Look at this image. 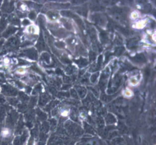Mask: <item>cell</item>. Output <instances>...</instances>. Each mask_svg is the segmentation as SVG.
<instances>
[{
  "instance_id": "3957f363",
  "label": "cell",
  "mask_w": 156,
  "mask_h": 145,
  "mask_svg": "<svg viewBox=\"0 0 156 145\" xmlns=\"http://www.w3.org/2000/svg\"><path fill=\"white\" fill-rule=\"evenodd\" d=\"M23 53L25 55L28 57L30 59H36L37 57H38V55H37V53L36 52L34 49L31 48V49H27L23 51Z\"/></svg>"
},
{
  "instance_id": "6da1fadb",
  "label": "cell",
  "mask_w": 156,
  "mask_h": 145,
  "mask_svg": "<svg viewBox=\"0 0 156 145\" xmlns=\"http://www.w3.org/2000/svg\"><path fill=\"white\" fill-rule=\"evenodd\" d=\"M1 87L2 93L5 96H14L17 93V91L10 86L3 85H1Z\"/></svg>"
},
{
  "instance_id": "5b68a950",
  "label": "cell",
  "mask_w": 156,
  "mask_h": 145,
  "mask_svg": "<svg viewBox=\"0 0 156 145\" xmlns=\"http://www.w3.org/2000/svg\"><path fill=\"white\" fill-rule=\"evenodd\" d=\"M5 109L3 107V106H1L0 107V122H1L4 118H5Z\"/></svg>"
},
{
  "instance_id": "7a4b0ae2",
  "label": "cell",
  "mask_w": 156,
  "mask_h": 145,
  "mask_svg": "<svg viewBox=\"0 0 156 145\" xmlns=\"http://www.w3.org/2000/svg\"><path fill=\"white\" fill-rule=\"evenodd\" d=\"M19 44V40L16 38H11L8 40L5 44V48H13L14 47H16Z\"/></svg>"
},
{
  "instance_id": "277c9868",
  "label": "cell",
  "mask_w": 156,
  "mask_h": 145,
  "mask_svg": "<svg viewBox=\"0 0 156 145\" xmlns=\"http://www.w3.org/2000/svg\"><path fill=\"white\" fill-rule=\"evenodd\" d=\"M16 30V28H14L13 27H8L6 30H5L3 34V36L5 38H7L10 36V35L12 34L14 32H15Z\"/></svg>"
},
{
  "instance_id": "8992f818",
  "label": "cell",
  "mask_w": 156,
  "mask_h": 145,
  "mask_svg": "<svg viewBox=\"0 0 156 145\" xmlns=\"http://www.w3.org/2000/svg\"><path fill=\"white\" fill-rule=\"evenodd\" d=\"M29 17L31 19H34L36 18V14H35V12H30V14H29Z\"/></svg>"
},
{
  "instance_id": "ba28073f",
  "label": "cell",
  "mask_w": 156,
  "mask_h": 145,
  "mask_svg": "<svg viewBox=\"0 0 156 145\" xmlns=\"http://www.w3.org/2000/svg\"><path fill=\"white\" fill-rule=\"evenodd\" d=\"M5 101V99H4V98L1 96H0V102H3Z\"/></svg>"
},
{
  "instance_id": "52a82bcc",
  "label": "cell",
  "mask_w": 156,
  "mask_h": 145,
  "mask_svg": "<svg viewBox=\"0 0 156 145\" xmlns=\"http://www.w3.org/2000/svg\"><path fill=\"white\" fill-rule=\"evenodd\" d=\"M30 24V22H29V21L28 19H24L23 21V25H29Z\"/></svg>"
}]
</instances>
